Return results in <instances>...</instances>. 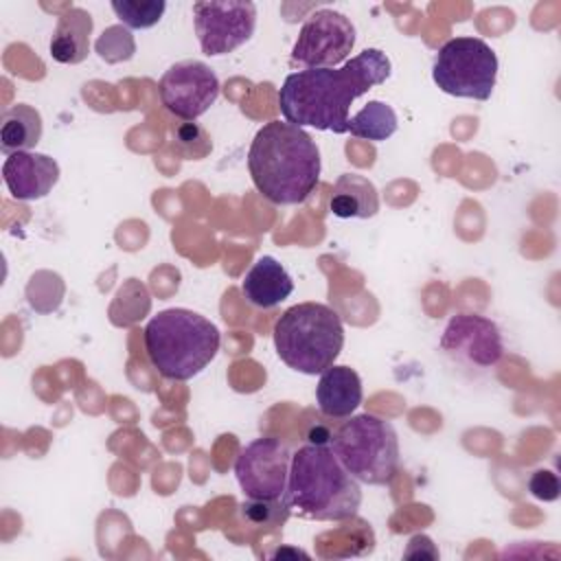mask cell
Wrapping results in <instances>:
<instances>
[{"label":"cell","instance_id":"obj_17","mask_svg":"<svg viewBox=\"0 0 561 561\" xmlns=\"http://www.w3.org/2000/svg\"><path fill=\"white\" fill-rule=\"evenodd\" d=\"M329 210L340 219H370L379 210V193L368 178L344 173L333 184Z\"/></svg>","mask_w":561,"mask_h":561},{"label":"cell","instance_id":"obj_24","mask_svg":"<svg viewBox=\"0 0 561 561\" xmlns=\"http://www.w3.org/2000/svg\"><path fill=\"white\" fill-rule=\"evenodd\" d=\"M173 147L186 160H202L213 149V142L197 123H182L173 129Z\"/></svg>","mask_w":561,"mask_h":561},{"label":"cell","instance_id":"obj_3","mask_svg":"<svg viewBox=\"0 0 561 561\" xmlns=\"http://www.w3.org/2000/svg\"><path fill=\"white\" fill-rule=\"evenodd\" d=\"M283 502L318 522H344L355 517L362 491L331 447L309 443L291 454Z\"/></svg>","mask_w":561,"mask_h":561},{"label":"cell","instance_id":"obj_25","mask_svg":"<svg viewBox=\"0 0 561 561\" xmlns=\"http://www.w3.org/2000/svg\"><path fill=\"white\" fill-rule=\"evenodd\" d=\"M528 491L533 497L543 500V502H554L561 493V484L557 473L548 471V469H537L533 471V476L528 478Z\"/></svg>","mask_w":561,"mask_h":561},{"label":"cell","instance_id":"obj_20","mask_svg":"<svg viewBox=\"0 0 561 561\" xmlns=\"http://www.w3.org/2000/svg\"><path fill=\"white\" fill-rule=\"evenodd\" d=\"M164 0H112V11L127 28H151L164 15Z\"/></svg>","mask_w":561,"mask_h":561},{"label":"cell","instance_id":"obj_2","mask_svg":"<svg viewBox=\"0 0 561 561\" xmlns=\"http://www.w3.org/2000/svg\"><path fill=\"white\" fill-rule=\"evenodd\" d=\"M248 171L267 202L276 206L302 204L318 186L320 151L302 127L270 121L250 145Z\"/></svg>","mask_w":561,"mask_h":561},{"label":"cell","instance_id":"obj_8","mask_svg":"<svg viewBox=\"0 0 561 561\" xmlns=\"http://www.w3.org/2000/svg\"><path fill=\"white\" fill-rule=\"evenodd\" d=\"M289 465V447L280 438L261 436L239 451L234 462V476L245 497L278 500L287 489Z\"/></svg>","mask_w":561,"mask_h":561},{"label":"cell","instance_id":"obj_1","mask_svg":"<svg viewBox=\"0 0 561 561\" xmlns=\"http://www.w3.org/2000/svg\"><path fill=\"white\" fill-rule=\"evenodd\" d=\"M390 59L379 48H366L340 68H307L285 77L278 90L283 118L298 127L348 131V110L355 99L390 77Z\"/></svg>","mask_w":561,"mask_h":561},{"label":"cell","instance_id":"obj_12","mask_svg":"<svg viewBox=\"0 0 561 561\" xmlns=\"http://www.w3.org/2000/svg\"><path fill=\"white\" fill-rule=\"evenodd\" d=\"M440 351L458 364L469 368H493L504 355V342L500 327L478 313L454 316L438 342Z\"/></svg>","mask_w":561,"mask_h":561},{"label":"cell","instance_id":"obj_21","mask_svg":"<svg viewBox=\"0 0 561 561\" xmlns=\"http://www.w3.org/2000/svg\"><path fill=\"white\" fill-rule=\"evenodd\" d=\"M121 307V313L112 316V322L114 324H131L140 318H145V313L149 311L151 307V300H149V294H147V287L142 283H138L136 278H129L116 294V300L112 305V309H118Z\"/></svg>","mask_w":561,"mask_h":561},{"label":"cell","instance_id":"obj_5","mask_svg":"<svg viewBox=\"0 0 561 561\" xmlns=\"http://www.w3.org/2000/svg\"><path fill=\"white\" fill-rule=\"evenodd\" d=\"M274 346L291 370L320 375L335 364L344 346V327L329 305L298 302L276 320Z\"/></svg>","mask_w":561,"mask_h":561},{"label":"cell","instance_id":"obj_11","mask_svg":"<svg viewBox=\"0 0 561 561\" xmlns=\"http://www.w3.org/2000/svg\"><path fill=\"white\" fill-rule=\"evenodd\" d=\"M158 94L173 116L195 121L217 101L219 79L208 64L184 59L164 70L158 83Z\"/></svg>","mask_w":561,"mask_h":561},{"label":"cell","instance_id":"obj_19","mask_svg":"<svg viewBox=\"0 0 561 561\" xmlns=\"http://www.w3.org/2000/svg\"><path fill=\"white\" fill-rule=\"evenodd\" d=\"M397 114L383 101H368L357 114L348 118V131L357 138L381 142L388 140L397 131Z\"/></svg>","mask_w":561,"mask_h":561},{"label":"cell","instance_id":"obj_13","mask_svg":"<svg viewBox=\"0 0 561 561\" xmlns=\"http://www.w3.org/2000/svg\"><path fill=\"white\" fill-rule=\"evenodd\" d=\"M2 180L13 199L33 202L46 197L59 180L55 158L37 151H15L2 164Z\"/></svg>","mask_w":561,"mask_h":561},{"label":"cell","instance_id":"obj_23","mask_svg":"<svg viewBox=\"0 0 561 561\" xmlns=\"http://www.w3.org/2000/svg\"><path fill=\"white\" fill-rule=\"evenodd\" d=\"M241 515L245 522H250L252 526L259 528H270L276 530L280 528L287 517H289V506L283 502V497L278 500H245L241 502Z\"/></svg>","mask_w":561,"mask_h":561},{"label":"cell","instance_id":"obj_4","mask_svg":"<svg viewBox=\"0 0 561 561\" xmlns=\"http://www.w3.org/2000/svg\"><path fill=\"white\" fill-rule=\"evenodd\" d=\"M145 351L153 368L173 381L199 375L219 351V329L191 309H164L145 327Z\"/></svg>","mask_w":561,"mask_h":561},{"label":"cell","instance_id":"obj_16","mask_svg":"<svg viewBox=\"0 0 561 561\" xmlns=\"http://www.w3.org/2000/svg\"><path fill=\"white\" fill-rule=\"evenodd\" d=\"M94 22L92 15L81 7L66 9L50 37V55L59 64H81L90 50V35Z\"/></svg>","mask_w":561,"mask_h":561},{"label":"cell","instance_id":"obj_7","mask_svg":"<svg viewBox=\"0 0 561 561\" xmlns=\"http://www.w3.org/2000/svg\"><path fill=\"white\" fill-rule=\"evenodd\" d=\"M432 79L445 94L486 101L497 79V55L480 37H451L436 53Z\"/></svg>","mask_w":561,"mask_h":561},{"label":"cell","instance_id":"obj_14","mask_svg":"<svg viewBox=\"0 0 561 561\" xmlns=\"http://www.w3.org/2000/svg\"><path fill=\"white\" fill-rule=\"evenodd\" d=\"M294 280L274 256H259L241 280L243 298L256 309H272L289 298Z\"/></svg>","mask_w":561,"mask_h":561},{"label":"cell","instance_id":"obj_18","mask_svg":"<svg viewBox=\"0 0 561 561\" xmlns=\"http://www.w3.org/2000/svg\"><path fill=\"white\" fill-rule=\"evenodd\" d=\"M42 131H44L42 114L26 103H18L2 114L0 149L7 156L15 151H31L39 142Z\"/></svg>","mask_w":561,"mask_h":561},{"label":"cell","instance_id":"obj_15","mask_svg":"<svg viewBox=\"0 0 561 561\" xmlns=\"http://www.w3.org/2000/svg\"><path fill=\"white\" fill-rule=\"evenodd\" d=\"M316 399L324 416L348 419L362 405V379L353 368L333 364L324 373H320Z\"/></svg>","mask_w":561,"mask_h":561},{"label":"cell","instance_id":"obj_6","mask_svg":"<svg viewBox=\"0 0 561 561\" xmlns=\"http://www.w3.org/2000/svg\"><path fill=\"white\" fill-rule=\"evenodd\" d=\"M342 467L370 486L388 484L399 471V438L390 421L377 414H355L331 438Z\"/></svg>","mask_w":561,"mask_h":561},{"label":"cell","instance_id":"obj_10","mask_svg":"<svg viewBox=\"0 0 561 561\" xmlns=\"http://www.w3.org/2000/svg\"><path fill=\"white\" fill-rule=\"evenodd\" d=\"M199 48L208 57L228 55L245 44L256 26V7L239 0H208L193 4Z\"/></svg>","mask_w":561,"mask_h":561},{"label":"cell","instance_id":"obj_22","mask_svg":"<svg viewBox=\"0 0 561 561\" xmlns=\"http://www.w3.org/2000/svg\"><path fill=\"white\" fill-rule=\"evenodd\" d=\"M94 53L105 61V64H121L134 57L136 53V39L131 31L123 24H112L107 26L94 42Z\"/></svg>","mask_w":561,"mask_h":561},{"label":"cell","instance_id":"obj_9","mask_svg":"<svg viewBox=\"0 0 561 561\" xmlns=\"http://www.w3.org/2000/svg\"><path fill=\"white\" fill-rule=\"evenodd\" d=\"M355 46L353 22L333 9H320L300 26L291 48V61L305 68H335Z\"/></svg>","mask_w":561,"mask_h":561}]
</instances>
